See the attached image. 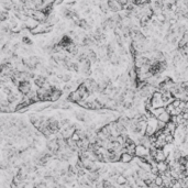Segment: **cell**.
<instances>
[{
	"label": "cell",
	"instance_id": "obj_1",
	"mask_svg": "<svg viewBox=\"0 0 188 188\" xmlns=\"http://www.w3.org/2000/svg\"><path fill=\"white\" fill-rule=\"evenodd\" d=\"M23 61V64L25 65L27 69L29 71H35L36 68L42 64V58L40 56H36V55H32V56H29L27 58H22Z\"/></svg>",
	"mask_w": 188,
	"mask_h": 188
},
{
	"label": "cell",
	"instance_id": "obj_2",
	"mask_svg": "<svg viewBox=\"0 0 188 188\" xmlns=\"http://www.w3.org/2000/svg\"><path fill=\"white\" fill-rule=\"evenodd\" d=\"M157 122L158 120L156 118L150 117L147 118V121H146V131H145V135L147 136H152L157 132Z\"/></svg>",
	"mask_w": 188,
	"mask_h": 188
},
{
	"label": "cell",
	"instance_id": "obj_3",
	"mask_svg": "<svg viewBox=\"0 0 188 188\" xmlns=\"http://www.w3.org/2000/svg\"><path fill=\"white\" fill-rule=\"evenodd\" d=\"M107 5H108L109 10L112 12H119V11L124 9V6H123L121 0H108Z\"/></svg>",
	"mask_w": 188,
	"mask_h": 188
},
{
	"label": "cell",
	"instance_id": "obj_4",
	"mask_svg": "<svg viewBox=\"0 0 188 188\" xmlns=\"http://www.w3.org/2000/svg\"><path fill=\"white\" fill-rule=\"evenodd\" d=\"M150 155V149L144 145H141V144H136V147H135V156L136 157H141V158H144L145 156Z\"/></svg>",
	"mask_w": 188,
	"mask_h": 188
},
{
	"label": "cell",
	"instance_id": "obj_5",
	"mask_svg": "<svg viewBox=\"0 0 188 188\" xmlns=\"http://www.w3.org/2000/svg\"><path fill=\"white\" fill-rule=\"evenodd\" d=\"M18 90L22 94L23 96L28 95L32 90V85H31L30 80H25V82H21L18 85Z\"/></svg>",
	"mask_w": 188,
	"mask_h": 188
},
{
	"label": "cell",
	"instance_id": "obj_6",
	"mask_svg": "<svg viewBox=\"0 0 188 188\" xmlns=\"http://www.w3.org/2000/svg\"><path fill=\"white\" fill-rule=\"evenodd\" d=\"M47 77L46 75H38V76L34 78V84L35 86H38V88L40 87H43L44 85L47 84Z\"/></svg>",
	"mask_w": 188,
	"mask_h": 188
},
{
	"label": "cell",
	"instance_id": "obj_7",
	"mask_svg": "<svg viewBox=\"0 0 188 188\" xmlns=\"http://www.w3.org/2000/svg\"><path fill=\"white\" fill-rule=\"evenodd\" d=\"M62 94H63L62 90L54 86L52 93H51V96H50V101H57L62 97Z\"/></svg>",
	"mask_w": 188,
	"mask_h": 188
},
{
	"label": "cell",
	"instance_id": "obj_8",
	"mask_svg": "<svg viewBox=\"0 0 188 188\" xmlns=\"http://www.w3.org/2000/svg\"><path fill=\"white\" fill-rule=\"evenodd\" d=\"M134 156L131 155V154H129V153H127L124 151V152L121 154V157H120V163H123V164H129L131 163V162L133 161Z\"/></svg>",
	"mask_w": 188,
	"mask_h": 188
},
{
	"label": "cell",
	"instance_id": "obj_9",
	"mask_svg": "<svg viewBox=\"0 0 188 188\" xmlns=\"http://www.w3.org/2000/svg\"><path fill=\"white\" fill-rule=\"evenodd\" d=\"M115 182L117 185L124 186V185H127V183H128V178H127V176H124L123 174H119L117 177H116Z\"/></svg>",
	"mask_w": 188,
	"mask_h": 188
},
{
	"label": "cell",
	"instance_id": "obj_10",
	"mask_svg": "<svg viewBox=\"0 0 188 188\" xmlns=\"http://www.w3.org/2000/svg\"><path fill=\"white\" fill-rule=\"evenodd\" d=\"M157 120L158 121H162V122H164V123H168L169 121L172 120V116L169 115L168 112L165 110V111H164L163 113H162V115L157 118Z\"/></svg>",
	"mask_w": 188,
	"mask_h": 188
},
{
	"label": "cell",
	"instance_id": "obj_11",
	"mask_svg": "<svg viewBox=\"0 0 188 188\" xmlns=\"http://www.w3.org/2000/svg\"><path fill=\"white\" fill-rule=\"evenodd\" d=\"M7 20H9V13L7 10H1L0 11V23H3Z\"/></svg>",
	"mask_w": 188,
	"mask_h": 188
},
{
	"label": "cell",
	"instance_id": "obj_12",
	"mask_svg": "<svg viewBox=\"0 0 188 188\" xmlns=\"http://www.w3.org/2000/svg\"><path fill=\"white\" fill-rule=\"evenodd\" d=\"M22 43L24 44V45H27V46H31L32 45V40H31L30 38H28V36H23L22 38Z\"/></svg>",
	"mask_w": 188,
	"mask_h": 188
},
{
	"label": "cell",
	"instance_id": "obj_13",
	"mask_svg": "<svg viewBox=\"0 0 188 188\" xmlns=\"http://www.w3.org/2000/svg\"><path fill=\"white\" fill-rule=\"evenodd\" d=\"M76 118H77V120H79V121H85L86 120V113L83 111L76 112Z\"/></svg>",
	"mask_w": 188,
	"mask_h": 188
},
{
	"label": "cell",
	"instance_id": "obj_14",
	"mask_svg": "<svg viewBox=\"0 0 188 188\" xmlns=\"http://www.w3.org/2000/svg\"><path fill=\"white\" fill-rule=\"evenodd\" d=\"M135 188H144V187H140V186H136Z\"/></svg>",
	"mask_w": 188,
	"mask_h": 188
}]
</instances>
